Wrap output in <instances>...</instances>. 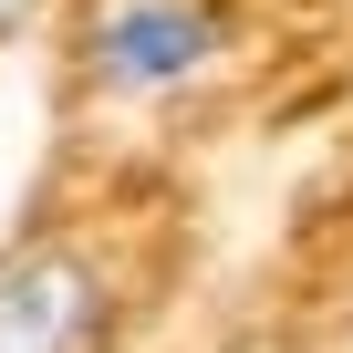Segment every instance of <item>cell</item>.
Listing matches in <instances>:
<instances>
[{"label":"cell","instance_id":"cell-1","mask_svg":"<svg viewBox=\"0 0 353 353\" xmlns=\"http://www.w3.org/2000/svg\"><path fill=\"white\" fill-rule=\"evenodd\" d=\"M104 343V260L73 239H32L0 260V353H94Z\"/></svg>","mask_w":353,"mask_h":353},{"label":"cell","instance_id":"cell-2","mask_svg":"<svg viewBox=\"0 0 353 353\" xmlns=\"http://www.w3.org/2000/svg\"><path fill=\"white\" fill-rule=\"evenodd\" d=\"M219 52V21L198 0H114L94 32V83L104 94H166Z\"/></svg>","mask_w":353,"mask_h":353},{"label":"cell","instance_id":"cell-3","mask_svg":"<svg viewBox=\"0 0 353 353\" xmlns=\"http://www.w3.org/2000/svg\"><path fill=\"white\" fill-rule=\"evenodd\" d=\"M11 21H21V0H0V32H11Z\"/></svg>","mask_w":353,"mask_h":353}]
</instances>
